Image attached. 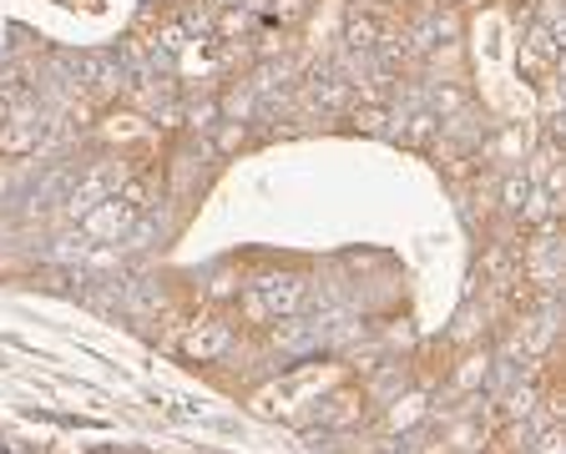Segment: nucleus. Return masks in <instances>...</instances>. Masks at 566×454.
Wrapping results in <instances>:
<instances>
[{
	"mask_svg": "<svg viewBox=\"0 0 566 454\" xmlns=\"http://www.w3.org/2000/svg\"><path fill=\"white\" fill-rule=\"evenodd\" d=\"M243 308H248V318H259V324H263V318H269V308H263V298H259V293H248V298H243Z\"/></svg>",
	"mask_w": 566,
	"mask_h": 454,
	"instance_id": "dca6fc26",
	"label": "nucleus"
},
{
	"mask_svg": "<svg viewBox=\"0 0 566 454\" xmlns=\"http://www.w3.org/2000/svg\"><path fill=\"white\" fill-rule=\"evenodd\" d=\"M35 141H41V122H6V127H0V151H6V157H21V151H31Z\"/></svg>",
	"mask_w": 566,
	"mask_h": 454,
	"instance_id": "20e7f679",
	"label": "nucleus"
},
{
	"mask_svg": "<svg viewBox=\"0 0 566 454\" xmlns=\"http://www.w3.org/2000/svg\"><path fill=\"white\" fill-rule=\"evenodd\" d=\"M349 92H354V86L344 82V76H324V82L314 86L318 106H329V112H344V106H349Z\"/></svg>",
	"mask_w": 566,
	"mask_h": 454,
	"instance_id": "0eeeda50",
	"label": "nucleus"
},
{
	"mask_svg": "<svg viewBox=\"0 0 566 454\" xmlns=\"http://www.w3.org/2000/svg\"><path fill=\"white\" fill-rule=\"evenodd\" d=\"M102 198H112V177L96 172V177H86V182L71 192V208L66 212H71V218H86V212H92Z\"/></svg>",
	"mask_w": 566,
	"mask_h": 454,
	"instance_id": "39448f33",
	"label": "nucleus"
},
{
	"mask_svg": "<svg viewBox=\"0 0 566 454\" xmlns=\"http://www.w3.org/2000/svg\"><path fill=\"white\" fill-rule=\"evenodd\" d=\"M243 31H248V15L223 6V11H218V35H243Z\"/></svg>",
	"mask_w": 566,
	"mask_h": 454,
	"instance_id": "9b49d317",
	"label": "nucleus"
},
{
	"mask_svg": "<svg viewBox=\"0 0 566 454\" xmlns=\"http://www.w3.org/2000/svg\"><path fill=\"white\" fill-rule=\"evenodd\" d=\"M182 349H188L192 359H218V353L228 349V324H198L182 338Z\"/></svg>",
	"mask_w": 566,
	"mask_h": 454,
	"instance_id": "7ed1b4c3",
	"label": "nucleus"
},
{
	"mask_svg": "<svg viewBox=\"0 0 566 454\" xmlns=\"http://www.w3.org/2000/svg\"><path fill=\"white\" fill-rule=\"evenodd\" d=\"M243 141H248L243 122H228V127H218V151H238Z\"/></svg>",
	"mask_w": 566,
	"mask_h": 454,
	"instance_id": "f8f14e48",
	"label": "nucleus"
},
{
	"mask_svg": "<svg viewBox=\"0 0 566 454\" xmlns=\"http://www.w3.org/2000/svg\"><path fill=\"white\" fill-rule=\"evenodd\" d=\"M188 122H192V127H212V122H218V106H212V102L188 106Z\"/></svg>",
	"mask_w": 566,
	"mask_h": 454,
	"instance_id": "4468645a",
	"label": "nucleus"
},
{
	"mask_svg": "<svg viewBox=\"0 0 566 454\" xmlns=\"http://www.w3.org/2000/svg\"><path fill=\"white\" fill-rule=\"evenodd\" d=\"M531 198V182H521V177H506V187H501V208L521 212V202Z\"/></svg>",
	"mask_w": 566,
	"mask_h": 454,
	"instance_id": "1a4fd4ad",
	"label": "nucleus"
},
{
	"mask_svg": "<svg viewBox=\"0 0 566 454\" xmlns=\"http://www.w3.org/2000/svg\"><path fill=\"white\" fill-rule=\"evenodd\" d=\"M117 198L127 202L132 212H147V198H153V187H147V182H142V177H137V182H127V187H122Z\"/></svg>",
	"mask_w": 566,
	"mask_h": 454,
	"instance_id": "9d476101",
	"label": "nucleus"
},
{
	"mask_svg": "<svg viewBox=\"0 0 566 454\" xmlns=\"http://www.w3.org/2000/svg\"><path fill=\"white\" fill-rule=\"evenodd\" d=\"M132 222H137V212L127 208V202L112 192V198H102L92 212L82 218V228H86V237H102V243H117L122 233H127Z\"/></svg>",
	"mask_w": 566,
	"mask_h": 454,
	"instance_id": "f257e3e1",
	"label": "nucleus"
},
{
	"mask_svg": "<svg viewBox=\"0 0 566 454\" xmlns=\"http://www.w3.org/2000/svg\"><path fill=\"white\" fill-rule=\"evenodd\" d=\"M536 454H562V430H546L542 440H536Z\"/></svg>",
	"mask_w": 566,
	"mask_h": 454,
	"instance_id": "2eb2a0df",
	"label": "nucleus"
},
{
	"mask_svg": "<svg viewBox=\"0 0 566 454\" xmlns=\"http://www.w3.org/2000/svg\"><path fill=\"white\" fill-rule=\"evenodd\" d=\"M410 141H430L436 137V117H410V127H400Z\"/></svg>",
	"mask_w": 566,
	"mask_h": 454,
	"instance_id": "ddd939ff",
	"label": "nucleus"
},
{
	"mask_svg": "<svg viewBox=\"0 0 566 454\" xmlns=\"http://www.w3.org/2000/svg\"><path fill=\"white\" fill-rule=\"evenodd\" d=\"M531 404H536V394H531V389H521V394L511 399V414H531Z\"/></svg>",
	"mask_w": 566,
	"mask_h": 454,
	"instance_id": "f3484780",
	"label": "nucleus"
},
{
	"mask_svg": "<svg viewBox=\"0 0 566 454\" xmlns=\"http://www.w3.org/2000/svg\"><path fill=\"white\" fill-rule=\"evenodd\" d=\"M460 102H465V96H460V92H440V96H436V106H440V112H460Z\"/></svg>",
	"mask_w": 566,
	"mask_h": 454,
	"instance_id": "a211bd4d",
	"label": "nucleus"
},
{
	"mask_svg": "<svg viewBox=\"0 0 566 454\" xmlns=\"http://www.w3.org/2000/svg\"><path fill=\"white\" fill-rule=\"evenodd\" d=\"M385 35H379V25L369 21V15H349V46L354 51H375Z\"/></svg>",
	"mask_w": 566,
	"mask_h": 454,
	"instance_id": "6e6552de",
	"label": "nucleus"
},
{
	"mask_svg": "<svg viewBox=\"0 0 566 454\" xmlns=\"http://www.w3.org/2000/svg\"><path fill=\"white\" fill-rule=\"evenodd\" d=\"M354 127L359 131H369V137H400V131L389 127V112L379 102H369V106H354Z\"/></svg>",
	"mask_w": 566,
	"mask_h": 454,
	"instance_id": "423d86ee",
	"label": "nucleus"
},
{
	"mask_svg": "<svg viewBox=\"0 0 566 454\" xmlns=\"http://www.w3.org/2000/svg\"><path fill=\"white\" fill-rule=\"evenodd\" d=\"M259 298L269 314H294L298 303H304V278H269V283H259Z\"/></svg>",
	"mask_w": 566,
	"mask_h": 454,
	"instance_id": "f03ea898",
	"label": "nucleus"
}]
</instances>
